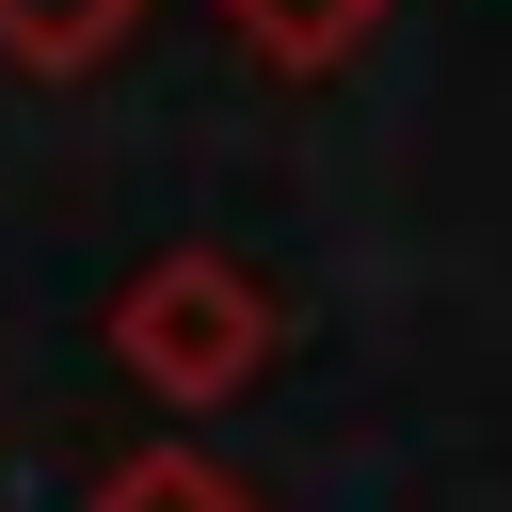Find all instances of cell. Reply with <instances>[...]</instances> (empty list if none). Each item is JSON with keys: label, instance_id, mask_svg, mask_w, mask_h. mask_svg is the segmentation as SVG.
<instances>
[{"label": "cell", "instance_id": "2", "mask_svg": "<svg viewBox=\"0 0 512 512\" xmlns=\"http://www.w3.org/2000/svg\"><path fill=\"white\" fill-rule=\"evenodd\" d=\"M368 32H384V0H224V48L256 80H336Z\"/></svg>", "mask_w": 512, "mask_h": 512}, {"label": "cell", "instance_id": "3", "mask_svg": "<svg viewBox=\"0 0 512 512\" xmlns=\"http://www.w3.org/2000/svg\"><path fill=\"white\" fill-rule=\"evenodd\" d=\"M144 16H160V0H0V64H16V80H80V64H112Z\"/></svg>", "mask_w": 512, "mask_h": 512}, {"label": "cell", "instance_id": "1", "mask_svg": "<svg viewBox=\"0 0 512 512\" xmlns=\"http://www.w3.org/2000/svg\"><path fill=\"white\" fill-rule=\"evenodd\" d=\"M272 352H288V304H272V272L224 256V240H176V256H144V272L112 288V368H128L144 400H176V416L256 400Z\"/></svg>", "mask_w": 512, "mask_h": 512}, {"label": "cell", "instance_id": "4", "mask_svg": "<svg viewBox=\"0 0 512 512\" xmlns=\"http://www.w3.org/2000/svg\"><path fill=\"white\" fill-rule=\"evenodd\" d=\"M80 512H256V496H240L224 464H192V448H144V464H128V480H96Z\"/></svg>", "mask_w": 512, "mask_h": 512}]
</instances>
